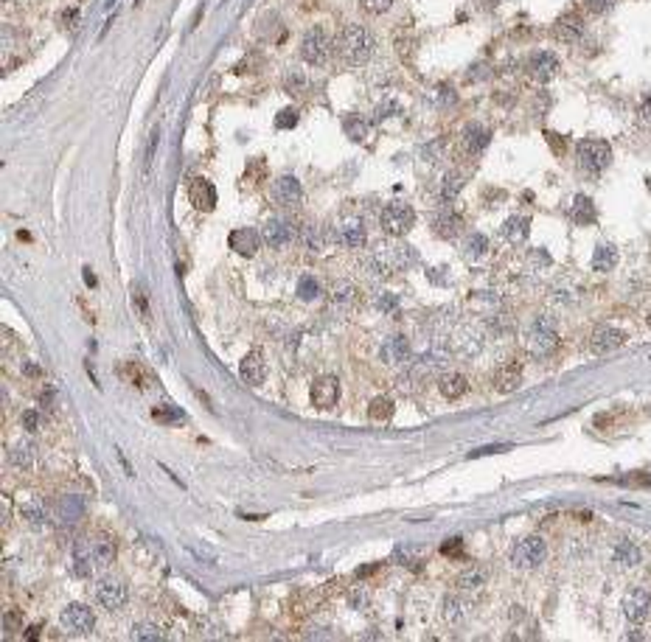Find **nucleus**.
<instances>
[{"instance_id":"nucleus-7","label":"nucleus","mask_w":651,"mask_h":642,"mask_svg":"<svg viewBox=\"0 0 651 642\" xmlns=\"http://www.w3.org/2000/svg\"><path fill=\"white\" fill-rule=\"evenodd\" d=\"M62 626H65L71 634H79V637L90 634L95 626L93 609L85 606V603H71V606H65V609H62Z\"/></svg>"},{"instance_id":"nucleus-28","label":"nucleus","mask_w":651,"mask_h":642,"mask_svg":"<svg viewBox=\"0 0 651 642\" xmlns=\"http://www.w3.org/2000/svg\"><path fill=\"white\" fill-rule=\"evenodd\" d=\"M595 219H598V214H595L593 199H590V196H576V202H573V222H578V225H593Z\"/></svg>"},{"instance_id":"nucleus-4","label":"nucleus","mask_w":651,"mask_h":642,"mask_svg":"<svg viewBox=\"0 0 651 642\" xmlns=\"http://www.w3.org/2000/svg\"><path fill=\"white\" fill-rule=\"evenodd\" d=\"M548 558V544L542 536H528L522 542H516L511 550V564L516 569H536L539 564H545Z\"/></svg>"},{"instance_id":"nucleus-24","label":"nucleus","mask_w":651,"mask_h":642,"mask_svg":"<svg viewBox=\"0 0 651 642\" xmlns=\"http://www.w3.org/2000/svg\"><path fill=\"white\" fill-rule=\"evenodd\" d=\"M584 34V20L578 14H564L556 23V37L564 43H576Z\"/></svg>"},{"instance_id":"nucleus-50","label":"nucleus","mask_w":651,"mask_h":642,"mask_svg":"<svg viewBox=\"0 0 651 642\" xmlns=\"http://www.w3.org/2000/svg\"><path fill=\"white\" fill-rule=\"evenodd\" d=\"M640 118H643L646 124H651V93L646 95V101L640 104Z\"/></svg>"},{"instance_id":"nucleus-35","label":"nucleus","mask_w":651,"mask_h":642,"mask_svg":"<svg viewBox=\"0 0 651 642\" xmlns=\"http://www.w3.org/2000/svg\"><path fill=\"white\" fill-rule=\"evenodd\" d=\"M461 188H464V174L461 172H447L444 185H441V196L444 199H455L461 194Z\"/></svg>"},{"instance_id":"nucleus-33","label":"nucleus","mask_w":651,"mask_h":642,"mask_svg":"<svg viewBox=\"0 0 651 642\" xmlns=\"http://www.w3.org/2000/svg\"><path fill=\"white\" fill-rule=\"evenodd\" d=\"M615 561H618V564H623V567H635V564H640V550H637V544H632L629 539H623V542L618 544V550H615Z\"/></svg>"},{"instance_id":"nucleus-51","label":"nucleus","mask_w":651,"mask_h":642,"mask_svg":"<svg viewBox=\"0 0 651 642\" xmlns=\"http://www.w3.org/2000/svg\"><path fill=\"white\" fill-rule=\"evenodd\" d=\"M461 552V539H452L444 544V555H458Z\"/></svg>"},{"instance_id":"nucleus-17","label":"nucleus","mask_w":651,"mask_h":642,"mask_svg":"<svg viewBox=\"0 0 651 642\" xmlns=\"http://www.w3.org/2000/svg\"><path fill=\"white\" fill-rule=\"evenodd\" d=\"M239 373H241V379H244L247 384H253V387L264 384V379H267V362H264L261 351H250V354L241 359Z\"/></svg>"},{"instance_id":"nucleus-53","label":"nucleus","mask_w":651,"mask_h":642,"mask_svg":"<svg viewBox=\"0 0 651 642\" xmlns=\"http://www.w3.org/2000/svg\"><path fill=\"white\" fill-rule=\"evenodd\" d=\"M26 373H28V376H40V367H37V365H26Z\"/></svg>"},{"instance_id":"nucleus-6","label":"nucleus","mask_w":651,"mask_h":642,"mask_svg":"<svg viewBox=\"0 0 651 642\" xmlns=\"http://www.w3.org/2000/svg\"><path fill=\"white\" fill-rule=\"evenodd\" d=\"M331 53V40L323 28H309L301 43V56L306 65H323Z\"/></svg>"},{"instance_id":"nucleus-45","label":"nucleus","mask_w":651,"mask_h":642,"mask_svg":"<svg viewBox=\"0 0 651 642\" xmlns=\"http://www.w3.org/2000/svg\"><path fill=\"white\" fill-rule=\"evenodd\" d=\"M376 306L382 309V312H396V306H399V300H396V295H390V292H385L379 300H376Z\"/></svg>"},{"instance_id":"nucleus-26","label":"nucleus","mask_w":651,"mask_h":642,"mask_svg":"<svg viewBox=\"0 0 651 642\" xmlns=\"http://www.w3.org/2000/svg\"><path fill=\"white\" fill-rule=\"evenodd\" d=\"M528 233H531V219H528V216H511V219H506V225H503V236H506L511 244L525 241Z\"/></svg>"},{"instance_id":"nucleus-42","label":"nucleus","mask_w":651,"mask_h":642,"mask_svg":"<svg viewBox=\"0 0 651 642\" xmlns=\"http://www.w3.org/2000/svg\"><path fill=\"white\" fill-rule=\"evenodd\" d=\"M360 3H363V9L368 14H385L393 6V0H360Z\"/></svg>"},{"instance_id":"nucleus-44","label":"nucleus","mask_w":651,"mask_h":642,"mask_svg":"<svg viewBox=\"0 0 651 642\" xmlns=\"http://www.w3.org/2000/svg\"><path fill=\"white\" fill-rule=\"evenodd\" d=\"M444 617H447V620H458V617H461V603H458L455 597H447V600H444Z\"/></svg>"},{"instance_id":"nucleus-12","label":"nucleus","mask_w":651,"mask_h":642,"mask_svg":"<svg viewBox=\"0 0 651 642\" xmlns=\"http://www.w3.org/2000/svg\"><path fill=\"white\" fill-rule=\"evenodd\" d=\"M623 614L632 620V623H643L646 617L651 614V592L637 586L632 589L629 595L623 597Z\"/></svg>"},{"instance_id":"nucleus-49","label":"nucleus","mask_w":651,"mask_h":642,"mask_svg":"<svg viewBox=\"0 0 651 642\" xmlns=\"http://www.w3.org/2000/svg\"><path fill=\"white\" fill-rule=\"evenodd\" d=\"M3 623H6V631H17V626H20V614H17V611H6Z\"/></svg>"},{"instance_id":"nucleus-13","label":"nucleus","mask_w":651,"mask_h":642,"mask_svg":"<svg viewBox=\"0 0 651 642\" xmlns=\"http://www.w3.org/2000/svg\"><path fill=\"white\" fill-rule=\"evenodd\" d=\"M334 238L337 244L348 247V250H360L365 244V225L363 219H343L337 230H334Z\"/></svg>"},{"instance_id":"nucleus-8","label":"nucleus","mask_w":651,"mask_h":642,"mask_svg":"<svg viewBox=\"0 0 651 642\" xmlns=\"http://www.w3.org/2000/svg\"><path fill=\"white\" fill-rule=\"evenodd\" d=\"M95 600H98L107 611H118V609L127 606L130 589H127V584L118 581V578H104V581H98V586H95Z\"/></svg>"},{"instance_id":"nucleus-25","label":"nucleus","mask_w":651,"mask_h":642,"mask_svg":"<svg viewBox=\"0 0 651 642\" xmlns=\"http://www.w3.org/2000/svg\"><path fill=\"white\" fill-rule=\"evenodd\" d=\"M432 228H435V233H438L441 238H455V236L461 233V228H464V219H461L458 214H452V211H444L441 216H435Z\"/></svg>"},{"instance_id":"nucleus-5","label":"nucleus","mask_w":651,"mask_h":642,"mask_svg":"<svg viewBox=\"0 0 651 642\" xmlns=\"http://www.w3.org/2000/svg\"><path fill=\"white\" fill-rule=\"evenodd\" d=\"M525 345H528L531 357H539V359H542V357H551L558 345V334H556V328H553V322L551 320L533 322V328H531L528 337H525Z\"/></svg>"},{"instance_id":"nucleus-21","label":"nucleus","mask_w":651,"mask_h":642,"mask_svg":"<svg viewBox=\"0 0 651 642\" xmlns=\"http://www.w3.org/2000/svg\"><path fill=\"white\" fill-rule=\"evenodd\" d=\"M519 381H522V365H519V362H509V365H503L497 373H494V387H497L500 393H511V390H516Z\"/></svg>"},{"instance_id":"nucleus-47","label":"nucleus","mask_w":651,"mask_h":642,"mask_svg":"<svg viewBox=\"0 0 651 642\" xmlns=\"http://www.w3.org/2000/svg\"><path fill=\"white\" fill-rule=\"evenodd\" d=\"M23 426H26L28 432H40V415L34 413V410H26V413H23Z\"/></svg>"},{"instance_id":"nucleus-48","label":"nucleus","mask_w":651,"mask_h":642,"mask_svg":"<svg viewBox=\"0 0 651 642\" xmlns=\"http://www.w3.org/2000/svg\"><path fill=\"white\" fill-rule=\"evenodd\" d=\"M620 483H632V485H640V488H651V471H637L635 477L620 480Z\"/></svg>"},{"instance_id":"nucleus-20","label":"nucleus","mask_w":651,"mask_h":642,"mask_svg":"<svg viewBox=\"0 0 651 642\" xmlns=\"http://www.w3.org/2000/svg\"><path fill=\"white\" fill-rule=\"evenodd\" d=\"M53 516H56L62 525H73L76 519L85 516V500H82V497H62V500L56 502Z\"/></svg>"},{"instance_id":"nucleus-46","label":"nucleus","mask_w":651,"mask_h":642,"mask_svg":"<svg viewBox=\"0 0 651 642\" xmlns=\"http://www.w3.org/2000/svg\"><path fill=\"white\" fill-rule=\"evenodd\" d=\"M612 6H615V0H587V11H593V14H604Z\"/></svg>"},{"instance_id":"nucleus-43","label":"nucleus","mask_w":651,"mask_h":642,"mask_svg":"<svg viewBox=\"0 0 651 642\" xmlns=\"http://www.w3.org/2000/svg\"><path fill=\"white\" fill-rule=\"evenodd\" d=\"M351 300H354V286L343 283L334 289V303H351Z\"/></svg>"},{"instance_id":"nucleus-14","label":"nucleus","mask_w":651,"mask_h":642,"mask_svg":"<svg viewBox=\"0 0 651 642\" xmlns=\"http://www.w3.org/2000/svg\"><path fill=\"white\" fill-rule=\"evenodd\" d=\"M188 199H191V205L197 211H214V205H217V188L208 183L205 177H197V180H191V185H188Z\"/></svg>"},{"instance_id":"nucleus-2","label":"nucleus","mask_w":651,"mask_h":642,"mask_svg":"<svg viewBox=\"0 0 651 642\" xmlns=\"http://www.w3.org/2000/svg\"><path fill=\"white\" fill-rule=\"evenodd\" d=\"M379 225H382V230L387 236L399 238V236H405V233L413 230V225H416V211L410 205H405V202H390V205L382 208Z\"/></svg>"},{"instance_id":"nucleus-1","label":"nucleus","mask_w":651,"mask_h":642,"mask_svg":"<svg viewBox=\"0 0 651 642\" xmlns=\"http://www.w3.org/2000/svg\"><path fill=\"white\" fill-rule=\"evenodd\" d=\"M337 53L348 62V65H365L373 53V37L371 31L360 23H351L343 28L340 40H337Z\"/></svg>"},{"instance_id":"nucleus-38","label":"nucleus","mask_w":651,"mask_h":642,"mask_svg":"<svg viewBox=\"0 0 651 642\" xmlns=\"http://www.w3.org/2000/svg\"><path fill=\"white\" fill-rule=\"evenodd\" d=\"M486 250H489V238H486L483 233H474V236L466 241V256H469V258H480Z\"/></svg>"},{"instance_id":"nucleus-18","label":"nucleus","mask_w":651,"mask_h":642,"mask_svg":"<svg viewBox=\"0 0 651 642\" xmlns=\"http://www.w3.org/2000/svg\"><path fill=\"white\" fill-rule=\"evenodd\" d=\"M228 244H231V250H236L239 256H253L259 250V244H261V236L253 228H239L231 233Z\"/></svg>"},{"instance_id":"nucleus-39","label":"nucleus","mask_w":651,"mask_h":642,"mask_svg":"<svg viewBox=\"0 0 651 642\" xmlns=\"http://www.w3.org/2000/svg\"><path fill=\"white\" fill-rule=\"evenodd\" d=\"M298 295H301V300H315V298L321 295L318 280H315L312 275H303L301 278V283H298Z\"/></svg>"},{"instance_id":"nucleus-23","label":"nucleus","mask_w":651,"mask_h":642,"mask_svg":"<svg viewBox=\"0 0 651 642\" xmlns=\"http://www.w3.org/2000/svg\"><path fill=\"white\" fill-rule=\"evenodd\" d=\"M90 555L95 567H110L115 561V542L110 536H95L90 539Z\"/></svg>"},{"instance_id":"nucleus-10","label":"nucleus","mask_w":651,"mask_h":642,"mask_svg":"<svg viewBox=\"0 0 651 642\" xmlns=\"http://www.w3.org/2000/svg\"><path fill=\"white\" fill-rule=\"evenodd\" d=\"M337 401H340V381L334 376H321L312 384V404L318 410H331L337 407Z\"/></svg>"},{"instance_id":"nucleus-11","label":"nucleus","mask_w":651,"mask_h":642,"mask_svg":"<svg viewBox=\"0 0 651 642\" xmlns=\"http://www.w3.org/2000/svg\"><path fill=\"white\" fill-rule=\"evenodd\" d=\"M626 342V334L615 325H598L593 334H590V348L595 354H609V351H618L620 345Z\"/></svg>"},{"instance_id":"nucleus-36","label":"nucleus","mask_w":651,"mask_h":642,"mask_svg":"<svg viewBox=\"0 0 651 642\" xmlns=\"http://www.w3.org/2000/svg\"><path fill=\"white\" fill-rule=\"evenodd\" d=\"M20 516H23V519H26L31 527H43V525L48 522L46 510H43V505H37V502L23 505V507H20Z\"/></svg>"},{"instance_id":"nucleus-37","label":"nucleus","mask_w":651,"mask_h":642,"mask_svg":"<svg viewBox=\"0 0 651 642\" xmlns=\"http://www.w3.org/2000/svg\"><path fill=\"white\" fill-rule=\"evenodd\" d=\"M132 640L157 642V640H163V631H160L157 626H152V623H140V626L132 628Z\"/></svg>"},{"instance_id":"nucleus-54","label":"nucleus","mask_w":651,"mask_h":642,"mask_svg":"<svg viewBox=\"0 0 651 642\" xmlns=\"http://www.w3.org/2000/svg\"><path fill=\"white\" fill-rule=\"evenodd\" d=\"M646 322H649V328H651V315H649V320H646Z\"/></svg>"},{"instance_id":"nucleus-31","label":"nucleus","mask_w":651,"mask_h":642,"mask_svg":"<svg viewBox=\"0 0 651 642\" xmlns=\"http://www.w3.org/2000/svg\"><path fill=\"white\" fill-rule=\"evenodd\" d=\"M343 130H345V135L351 140H365L371 135V124L365 118H360V115H348L343 121Z\"/></svg>"},{"instance_id":"nucleus-40","label":"nucleus","mask_w":651,"mask_h":642,"mask_svg":"<svg viewBox=\"0 0 651 642\" xmlns=\"http://www.w3.org/2000/svg\"><path fill=\"white\" fill-rule=\"evenodd\" d=\"M152 418L155 421H160V423H180L186 415L180 413V410H169V407H155L152 410Z\"/></svg>"},{"instance_id":"nucleus-3","label":"nucleus","mask_w":651,"mask_h":642,"mask_svg":"<svg viewBox=\"0 0 651 642\" xmlns=\"http://www.w3.org/2000/svg\"><path fill=\"white\" fill-rule=\"evenodd\" d=\"M576 152H578V163H581V169H584V172H590V174L604 172L606 166H609V160H612V146L601 138L581 140Z\"/></svg>"},{"instance_id":"nucleus-19","label":"nucleus","mask_w":651,"mask_h":642,"mask_svg":"<svg viewBox=\"0 0 651 642\" xmlns=\"http://www.w3.org/2000/svg\"><path fill=\"white\" fill-rule=\"evenodd\" d=\"M489 130H483V127H477V124H472V127H466L464 130V138H461V149H464V154H469V157H477L486 146H489Z\"/></svg>"},{"instance_id":"nucleus-27","label":"nucleus","mask_w":651,"mask_h":642,"mask_svg":"<svg viewBox=\"0 0 651 642\" xmlns=\"http://www.w3.org/2000/svg\"><path fill=\"white\" fill-rule=\"evenodd\" d=\"M615 264H618V250L612 244H598L595 256H593V270L595 273H609V270H615Z\"/></svg>"},{"instance_id":"nucleus-9","label":"nucleus","mask_w":651,"mask_h":642,"mask_svg":"<svg viewBox=\"0 0 651 642\" xmlns=\"http://www.w3.org/2000/svg\"><path fill=\"white\" fill-rule=\"evenodd\" d=\"M273 199H276V205H281V208H295V205H301V199H303V188H301V183H298V177H292V174H283V177H278L276 183H273Z\"/></svg>"},{"instance_id":"nucleus-52","label":"nucleus","mask_w":651,"mask_h":642,"mask_svg":"<svg viewBox=\"0 0 651 642\" xmlns=\"http://www.w3.org/2000/svg\"><path fill=\"white\" fill-rule=\"evenodd\" d=\"M155 143H157V132H152V140H149V149H146V160H143V166H149V163H152V157H155Z\"/></svg>"},{"instance_id":"nucleus-30","label":"nucleus","mask_w":651,"mask_h":642,"mask_svg":"<svg viewBox=\"0 0 651 642\" xmlns=\"http://www.w3.org/2000/svg\"><path fill=\"white\" fill-rule=\"evenodd\" d=\"M31 460H34V443H31V441H20V443L11 446V452H9V463H11V465L28 468Z\"/></svg>"},{"instance_id":"nucleus-34","label":"nucleus","mask_w":651,"mask_h":642,"mask_svg":"<svg viewBox=\"0 0 651 642\" xmlns=\"http://www.w3.org/2000/svg\"><path fill=\"white\" fill-rule=\"evenodd\" d=\"M483 584H486V569H480V567H472V569H466V572L458 575V586L466 589V592L480 589Z\"/></svg>"},{"instance_id":"nucleus-41","label":"nucleus","mask_w":651,"mask_h":642,"mask_svg":"<svg viewBox=\"0 0 651 642\" xmlns=\"http://www.w3.org/2000/svg\"><path fill=\"white\" fill-rule=\"evenodd\" d=\"M295 124H298V110H295V107L281 110L278 118H276V127H278V130H292Z\"/></svg>"},{"instance_id":"nucleus-22","label":"nucleus","mask_w":651,"mask_h":642,"mask_svg":"<svg viewBox=\"0 0 651 642\" xmlns=\"http://www.w3.org/2000/svg\"><path fill=\"white\" fill-rule=\"evenodd\" d=\"M438 390H441V396H444V399L455 401V399L466 396L469 381H466V376H461V373H444V376L438 379Z\"/></svg>"},{"instance_id":"nucleus-32","label":"nucleus","mask_w":651,"mask_h":642,"mask_svg":"<svg viewBox=\"0 0 651 642\" xmlns=\"http://www.w3.org/2000/svg\"><path fill=\"white\" fill-rule=\"evenodd\" d=\"M393 401L387 399V396H379V399H373L371 407H368V418H371L373 423H382V421H390L393 418Z\"/></svg>"},{"instance_id":"nucleus-29","label":"nucleus","mask_w":651,"mask_h":642,"mask_svg":"<svg viewBox=\"0 0 651 642\" xmlns=\"http://www.w3.org/2000/svg\"><path fill=\"white\" fill-rule=\"evenodd\" d=\"M301 241L309 253H323L326 250V230L321 225H306L301 230Z\"/></svg>"},{"instance_id":"nucleus-15","label":"nucleus","mask_w":651,"mask_h":642,"mask_svg":"<svg viewBox=\"0 0 651 642\" xmlns=\"http://www.w3.org/2000/svg\"><path fill=\"white\" fill-rule=\"evenodd\" d=\"M261 238H264L273 250H283L286 244H292L295 228H292L289 222H283V219H270V222L264 225V230H261Z\"/></svg>"},{"instance_id":"nucleus-16","label":"nucleus","mask_w":651,"mask_h":642,"mask_svg":"<svg viewBox=\"0 0 651 642\" xmlns=\"http://www.w3.org/2000/svg\"><path fill=\"white\" fill-rule=\"evenodd\" d=\"M528 73H531L533 79H539V82L553 79V76L558 73V56L556 53H551V51H539V53H533V56H531V62H528Z\"/></svg>"}]
</instances>
